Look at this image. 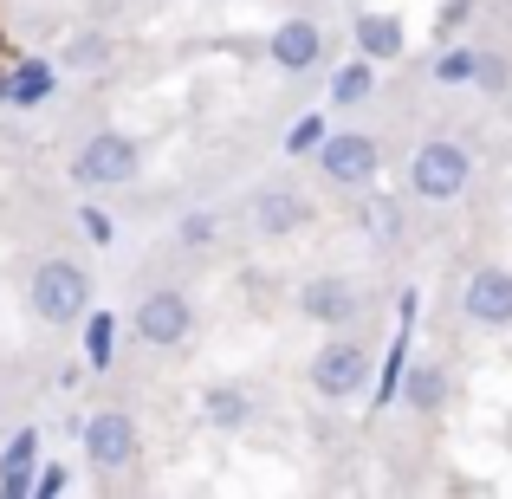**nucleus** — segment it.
Listing matches in <instances>:
<instances>
[{
	"label": "nucleus",
	"instance_id": "1",
	"mask_svg": "<svg viewBox=\"0 0 512 499\" xmlns=\"http://www.w3.org/2000/svg\"><path fill=\"white\" fill-rule=\"evenodd\" d=\"M26 299H33V312L46 318V325H78V318L91 312V279L78 273L72 260H46L33 273V286H26Z\"/></svg>",
	"mask_w": 512,
	"mask_h": 499
},
{
	"label": "nucleus",
	"instance_id": "2",
	"mask_svg": "<svg viewBox=\"0 0 512 499\" xmlns=\"http://www.w3.org/2000/svg\"><path fill=\"white\" fill-rule=\"evenodd\" d=\"M137 169H143V143L124 137V130H98V137L72 156V175L85 188H117V182H130Z\"/></svg>",
	"mask_w": 512,
	"mask_h": 499
},
{
	"label": "nucleus",
	"instance_id": "3",
	"mask_svg": "<svg viewBox=\"0 0 512 499\" xmlns=\"http://www.w3.org/2000/svg\"><path fill=\"white\" fill-rule=\"evenodd\" d=\"M467 150L461 143H448V137H435V143H422L415 150V163H409V182H415V195L422 201H454L467 188Z\"/></svg>",
	"mask_w": 512,
	"mask_h": 499
},
{
	"label": "nucleus",
	"instance_id": "4",
	"mask_svg": "<svg viewBox=\"0 0 512 499\" xmlns=\"http://www.w3.org/2000/svg\"><path fill=\"white\" fill-rule=\"evenodd\" d=\"M312 383H318V396H331V402H350V396H363L370 389V357H363L357 344H325L312 357Z\"/></svg>",
	"mask_w": 512,
	"mask_h": 499
},
{
	"label": "nucleus",
	"instance_id": "5",
	"mask_svg": "<svg viewBox=\"0 0 512 499\" xmlns=\"http://www.w3.org/2000/svg\"><path fill=\"white\" fill-rule=\"evenodd\" d=\"M85 461L104 467V474L130 467V461H137V422H130L124 409H98L85 422Z\"/></svg>",
	"mask_w": 512,
	"mask_h": 499
},
{
	"label": "nucleus",
	"instance_id": "6",
	"mask_svg": "<svg viewBox=\"0 0 512 499\" xmlns=\"http://www.w3.org/2000/svg\"><path fill=\"white\" fill-rule=\"evenodd\" d=\"M318 169L344 188H363L376 175V143L357 137V130H338V137H318Z\"/></svg>",
	"mask_w": 512,
	"mask_h": 499
},
{
	"label": "nucleus",
	"instance_id": "7",
	"mask_svg": "<svg viewBox=\"0 0 512 499\" xmlns=\"http://www.w3.org/2000/svg\"><path fill=\"white\" fill-rule=\"evenodd\" d=\"M188 325H195V305H188L182 292H150V299L137 305V337L143 344H182Z\"/></svg>",
	"mask_w": 512,
	"mask_h": 499
},
{
	"label": "nucleus",
	"instance_id": "8",
	"mask_svg": "<svg viewBox=\"0 0 512 499\" xmlns=\"http://www.w3.org/2000/svg\"><path fill=\"white\" fill-rule=\"evenodd\" d=\"M461 305H467L474 325H512V273L506 266H480V273L467 279Z\"/></svg>",
	"mask_w": 512,
	"mask_h": 499
},
{
	"label": "nucleus",
	"instance_id": "9",
	"mask_svg": "<svg viewBox=\"0 0 512 499\" xmlns=\"http://www.w3.org/2000/svg\"><path fill=\"white\" fill-rule=\"evenodd\" d=\"M299 312L312 318V325H350V318H357V286L338 279V273L305 279V286H299Z\"/></svg>",
	"mask_w": 512,
	"mask_h": 499
},
{
	"label": "nucleus",
	"instance_id": "10",
	"mask_svg": "<svg viewBox=\"0 0 512 499\" xmlns=\"http://www.w3.org/2000/svg\"><path fill=\"white\" fill-rule=\"evenodd\" d=\"M266 52H273V65H286V72H305V65L325 59V33H318L312 20H286V26H273Z\"/></svg>",
	"mask_w": 512,
	"mask_h": 499
},
{
	"label": "nucleus",
	"instance_id": "11",
	"mask_svg": "<svg viewBox=\"0 0 512 499\" xmlns=\"http://www.w3.org/2000/svg\"><path fill=\"white\" fill-rule=\"evenodd\" d=\"M396 389H402V402H409L415 415H435L441 402H448V376H441V363H428V357H415L409 370H396Z\"/></svg>",
	"mask_w": 512,
	"mask_h": 499
},
{
	"label": "nucleus",
	"instance_id": "12",
	"mask_svg": "<svg viewBox=\"0 0 512 499\" xmlns=\"http://www.w3.org/2000/svg\"><path fill=\"white\" fill-rule=\"evenodd\" d=\"M253 221H260L266 234H299V227L312 221V208H305V195H292V188H266V195L253 201Z\"/></svg>",
	"mask_w": 512,
	"mask_h": 499
},
{
	"label": "nucleus",
	"instance_id": "13",
	"mask_svg": "<svg viewBox=\"0 0 512 499\" xmlns=\"http://www.w3.org/2000/svg\"><path fill=\"white\" fill-rule=\"evenodd\" d=\"M33 454H39V435H33V428H20V435L7 441V454H0V493L20 499L26 487H33Z\"/></svg>",
	"mask_w": 512,
	"mask_h": 499
},
{
	"label": "nucleus",
	"instance_id": "14",
	"mask_svg": "<svg viewBox=\"0 0 512 499\" xmlns=\"http://www.w3.org/2000/svg\"><path fill=\"white\" fill-rule=\"evenodd\" d=\"M39 98H52V65L46 59H26L0 78V104H39Z\"/></svg>",
	"mask_w": 512,
	"mask_h": 499
},
{
	"label": "nucleus",
	"instance_id": "15",
	"mask_svg": "<svg viewBox=\"0 0 512 499\" xmlns=\"http://www.w3.org/2000/svg\"><path fill=\"white\" fill-rule=\"evenodd\" d=\"M357 46L370 59H396L402 52V20L396 13H357Z\"/></svg>",
	"mask_w": 512,
	"mask_h": 499
},
{
	"label": "nucleus",
	"instance_id": "16",
	"mask_svg": "<svg viewBox=\"0 0 512 499\" xmlns=\"http://www.w3.org/2000/svg\"><path fill=\"white\" fill-rule=\"evenodd\" d=\"M201 409H208V422H214V428H247L253 402H247V389H234V383H214Z\"/></svg>",
	"mask_w": 512,
	"mask_h": 499
},
{
	"label": "nucleus",
	"instance_id": "17",
	"mask_svg": "<svg viewBox=\"0 0 512 499\" xmlns=\"http://www.w3.org/2000/svg\"><path fill=\"white\" fill-rule=\"evenodd\" d=\"M65 65H78V72H104V65H111V39H104V33H78L72 46H65Z\"/></svg>",
	"mask_w": 512,
	"mask_h": 499
},
{
	"label": "nucleus",
	"instance_id": "18",
	"mask_svg": "<svg viewBox=\"0 0 512 499\" xmlns=\"http://www.w3.org/2000/svg\"><path fill=\"white\" fill-rule=\"evenodd\" d=\"M474 72H480L474 46H454V52H441V59H435V78H441V85H467Z\"/></svg>",
	"mask_w": 512,
	"mask_h": 499
},
{
	"label": "nucleus",
	"instance_id": "19",
	"mask_svg": "<svg viewBox=\"0 0 512 499\" xmlns=\"http://www.w3.org/2000/svg\"><path fill=\"white\" fill-rule=\"evenodd\" d=\"M363 98H370V65H344L331 78V104H363Z\"/></svg>",
	"mask_w": 512,
	"mask_h": 499
},
{
	"label": "nucleus",
	"instance_id": "20",
	"mask_svg": "<svg viewBox=\"0 0 512 499\" xmlns=\"http://www.w3.org/2000/svg\"><path fill=\"white\" fill-rule=\"evenodd\" d=\"M85 357H91V370H104V363H111V318H91L85 325Z\"/></svg>",
	"mask_w": 512,
	"mask_h": 499
},
{
	"label": "nucleus",
	"instance_id": "21",
	"mask_svg": "<svg viewBox=\"0 0 512 499\" xmlns=\"http://www.w3.org/2000/svg\"><path fill=\"white\" fill-rule=\"evenodd\" d=\"M318 137H325V124H318V117H299V124L286 130V150L305 156V150H318Z\"/></svg>",
	"mask_w": 512,
	"mask_h": 499
},
{
	"label": "nucleus",
	"instance_id": "22",
	"mask_svg": "<svg viewBox=\"0 0 512 499\" xmlns=\"http://www.w3.org/2000/svg\"><path fill=\"white\" fill-rule=\"evenodd\" d=\"M370 227H376V234H396V227H402V214H396L389 195H370Z\"/></svg>",
	"mask_w": 512,
	"mask_h": 499
},
{
	"label": "nucleus",
	"instance_id": "23",
	"mask_svg": "<svg viewBox=\"0 0 512 499\" xmlns=\"http://www.w3.org/2000/svg\"><path fill=\"white\" fill-rule=\"evenodd\" d=\"M182 240H188V247L214 240V214H182Z\"/></svg>",
	"mask_w": 512,
	"mask_h": 499
},
{
	"label": "nucleus",
	"instance_id": "24",
	"mask_svg": "<svg viewBox=\"0 0 512 499\" xmlns=\"http://www.w3.org/2000/svg\"><path fill=\"white\" fill-rule=\"evenodd\" d=\"M78 221H85V234H91V240H98V247H104V240H111V214H98V208H85V214H78Z\"/></svg>",
	"mask_w": 512,
	"mask_h": 499
},
{
	"label": "nucleus",
	"instance_id": "25",
	"mask_svg": "<svg viewBox=\"0 0 512 499\" xmlns=\"http://www.w3.org/2000/svg\"><path fill=\"white\" fill-rule=\"evenodd\" d=\"M39 493H46V499L65 493V467H46V474H39Z\"/></svg>",
	"mask_w": 512,
	"mask_h": 499
}]
</instances>
